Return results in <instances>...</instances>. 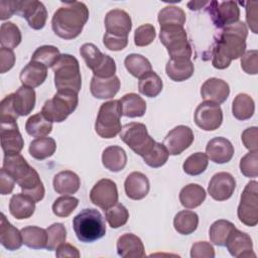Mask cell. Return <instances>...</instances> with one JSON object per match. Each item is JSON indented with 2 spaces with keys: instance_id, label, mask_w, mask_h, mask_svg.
<instances>
[{
  "instance_id": "obj_1",
  "label": "cell",
  "mask_w": 258,
  "mask_h": 258,
  "mask_svg": "<svg viewBox=\"0 0 258 258\" xmlns=\"http://www.w3.org/2000/svg\"><path fill=\"white\" fill-rule=\"evenodd\" d=\"M248 28L243 21H237L222 29L212 49V64L218 70L228 68L233 59L242 56L246 50Z\"/></svg>"
},
{
  "instance_id": "obj_2",
  "label": "cell",
  "mask_w": 258,
  "mask_h": 258,
  "mask_svg": "<svg viewBox=\"0 0 258 258\" xmlns=\"http://www.w3.org/2000/svg\"><path fill=\"white\" fill-rule=\"evenodd\" d=\"M89 19V9L83 2H64L51 19L53 32L63 39H74L78 37Z\"/></svg>"
},
{
  "instance_id": "obj_3",
  "label": "cell",
  "mask_w": 258,
  "mask_h": 258,
  "mask_svg": "<svg viewBox=\"0 0 258 258\" xmlns=\"http://www.w3.org/2000/svg\"><path fill=\"white\" fill-rule=\"evenodd\" d=\"M54 85L59 92H74L79 94L82 88V76L79 60L72 54H60L52 67Z\"/></svg>"
},
{
  "instance_id": "obj_4",
  "label": "cell",
  "mask_w": 258,
  "mask_h": 258,
  "mask_svg": "<svg viewBox=\"0 0 258 258\" xmlns=\"http://www.w3.org/2000/svg\"><path fill=\"white\" fill-rule=\"evenodd\" d=\"M77 238L84 243H92L106 234V224L102 214L96 209H84L73 219Z\"/></svg>"
},
{
  "instance_id": "obj_5",
  "label": "cell",
  "mask_w": 258,
  "mask_h": 258,
  "mask_svg": "<svg viewBox=\"0 0 258 258\" xmlns=\"http://www.w3.org/2000/svg\"><path fill=\"white\" fill-rule=\"evenodd\" d=\"M122 108L119 100H111L101 105L95 122L97 134L106 139L117 136L122 129L121 116Z\"/></svg>"
},
{
  "instance_id": "obj_6",
  "label": "cell",
  "mask_w": 258,
  "mask_h": 258,
  "mask_svg": "<svg viewBox=\"0 0 258 258\" xmlns=\"http://www.w3.org/2000/svg\"><path fill=\"white\" fill-rule=\"evenodd\" d=\"M159 39L166 47L171 59H190L191 46L183 26L167 25L160 27Z\"/></svg>"
},
{
  "instance_id": "obj_7",
  "label": "cell",
  "mask_w": 258,
  "mask_h": 258,
  "mask_svg": "<svg viewBox=\"0 0 258 258\" xmlns=\"http://www.w3.org/2000/svg\"><path fill=\"white\" fill-rule=\"evenodd\" d=\"M78 104L77 93L57 91L51 99L43 104L41 112L51 122L60 123L77 109Z\"/></svg>"
},
{
  "instance_id": "obj_8",
  "label": "cell",
  "mask_w": 258,
  "mask_h": 258,
  "mask_svg": "<svg viewBox=\"0 0 258 258\" xmlns=\"http://www.w3.org/2000/svg\"><path fill=\"white\" fill-rule=\"evenodd\" d=\"M80 53L95 77L106 79L115 76L116 63L114 58L103 53L95 44H83L80 48Z\"/></svg>"
},
{
  "instance_id": "obj_9",
  "label": "cell",
  "mask_w": 258,
  "mask_h": 258,
  "mask_svg": "<svg viewBox=\"0 0 258 258\" xmlns=\"http://www.w3.org/2000/svg\"><path fill=\"white\" fill-rule=\"evenodd\" d=\"M121 140L136 154L143 157L153 146L155 141L148 134L143 123L131 122L125 124L120 132Z\"/></svg>"
},
{
  "instance_id": "obj_10",
  "label": "cell",
  "mask_w": 258,
  "mask_h": 258,
  "mask_svg": "<svg viewBox=\"0 0 258 258\" xmlns=\"http://www.w3.org/2000/svg\"><path fill=\"white\" fill-rule=\"evenodd\" d=\"M237 215L241 223L248 227L258 224V182L249 181L240 198Z\"/></svg>"
},
{
  "instance_id": "obj_11",
  "label": "cell",
  "mask_w": 258,
  "mask_h": 258,
  "mask_svg": "<svg viewBox=\"0 0 258 258\" xmlns=\"http://www.w3.org/2000/svg\"><path fill=\"white\" fill-rule=\"evenodd\" d=\"M208 12L212 18L213 23L218 28H224L230 24L239 21L240 9L234 1L209 2Z\"/></svg>"
},
{
  "instance_id": "obj_12",
  "label": "cell",
  "mask_w": 258,
  "mask_h": 258,
  "mask_svg": "<svg viewBox=\"0 0 258 258\" xmlns=\"http://www.w3.org/2000/svg\"><path fill=\"white\" fill-rule=\"evenodd\" d=\"M196 124L205 131H214L223 123V111L220 105L205 101L195 111Z\"/></svg>"
},
{
  "instance_id": "obj_13",
  "label": "cell",
  "mask_w": 258,
  "mask_h": 258,
  "mask_svg": "<svg viewBox=\"0 0 258 258\" xmlns=\"http://www.w3.org/2000/svg\"><path fill=\"white\" fill-rule=\"evenodd\" d=\"M16 14L24 17L28 25L35 30L44 27L47 20V11L42 2L37 0H17Z\"/></svg>"
},
{
  "instance_id": "obj_14",
  "label": "cell",
  "mask_w": 258,
  "mask_h": 258,
  "mask_svg": "<svg viewBox=\"0 0 258 258\" xmlns=\"http://www.w3.org/2000/svg\"><path fill=\"white\" fill-rule=\"evenodd\" d=\"M91 202L101 208L107 210L118 202V189L116 183L109 178H102L92 187L90 191Z\"/></svg>"
},
{
  "instance_id": "obj_15",
  "label": "cell",
  "mask_w": 258,
  "mask_h": 258,
  "mask_svg": "<svg viewBox=\"0 0 258 258\" xmlns=\"http://www.w3.org/2000/svg\"><path fill=\"white\" fill-rule=\"evenodd\" d=\"M192 130L185 125H178L171 129L164 138L163 145L170 155H178L194 142Z\"/></svg>"
},
{
  "instance_id": "obj_16",
  "label": "cell",
  "mask_w": 258,
  "mask_h": 258,
  "mask_svg": "<svg viewBox=\"0 0 258 258\" xmlns=\"http://www.w3.org/2000/svg\"><path fill=\"white\" fill-rule=\"evenodd\" d=\"M236 188V180L229 172H218L214 174L209 182L208 192L218 202H223L232 197Z\"/></svg>"
},
{
  "instance_id": "obj_17",
  "label": "cell",
  "mask_w": 258,
  "mask_h": 258,
  "mask_svg": "<svg viewBox=\"0 0 258 258\" xmlns=\"http://www.w3.org/2000/svg\"><path fill=\"white\" fill-rule=\"evenodd\" d=\"M106 32L115 36L128 37L132 28L130 15L122 9L110 10L105 16Z\"/></svg>"
},
{
  "instance_id": "obj_18",
  "label": "cell",
  "mask_w": 258,
  "mask_h": 258,
  "mask_svg": "<svg viewBox=\"0 0 258 258\" xmlns=\"http://www.w3.org/2000/svg\"><path fill=\"white\" fill-rule=\"evenodd\" d=\"M0 138L4 155L20 153L23 148L24 140L18 130V125L16 122L1 123Z\"/></svg>"
},
{
  "instance_id": "obj_19",
  "label": "cell",
  "mask_w": 258,
  "mask_h": 258,
  "mask_svg": "<svg viewBox=\"0 0 258 258\" xmlns=\"http://www.w3.org/2000/svg\"><path fill=\"white\" fill-rule=\"evenodd\" d=\"M229 253L236 258L255 257L253 253V242L251 237L238 229H235L228 238L226 245Z\"/></svg>"
},
{
  "instance_id": "obj_20",
  "label": "cell",
  "mask_w": 258,
  "mask_h": 258,
  "mask_svg": "<svg viewBox=\"0 0 258 258\" xmlns=\"http://www.w3.org/2000/svg\"><path fill=\"white\" fill-rule=\"evenodd\" d=\"M8 97L17 117L29 115L35 107L36 95L32 88L21 86L15 93L9 94Z\"/></svg>"
},
{
  "instance_id": "obj_21",
  "label": "cell",
  "mask_w": 258,
  "mask_h": 258,
  "mask_svg": "<svg viewBox=\"0 0 258 258\" xmlns=\"http://www.w3.org/2000/svg\"><path fill=\"white\" fill-rule=\"evenodd\" d=\"M201 95L205 101L220 105L228 99L230 87L228 83L222 79L210 78L202 85Z\"/></svg>"
},
{
  "instance_id": "obj_22",
  "label": "cell",
  "mask_w": 258,
  "mask_h": 258,
  "mask_svg": "<svg viewBox=\"0 0 258 258\" xmlns=\"http://www.w3.org/2000/svg\"><path fill=\"white\" fill-rule=\"evenodd\" d=\"M2 168L15 180L17 184L28 177L34 170V168L28 164L26 159L20 153L4 155Z\"/></svg>"
},
{
  "instance_id": "obj_23",
  "label": "cell",
  "mask_w": 258,
  "mask_h": 258,
  "mask_svg": "<svg viewBox=\"0 0 258 258\" xmlns=\"http://www.w3.org/2000/svg\"><path fill=\"white\" fill-rule=\"evenodd\" d=\"M206 154L213 162L223 164L229 162L234 155V146L225 137H215L206 146Z\"/></svg>"
},
{
  "instance_id": "obj_24",
  "label": "cell",
  "mask_w": 258,
  "mask_h": 258,
  "mask_svg": "<svg viewBox=\"0 0 258 258\" xmlns=\"http://www.w3.org/2000/svg\"><path fill=\"white\" fill-rule=\"evenodd\" d=\"M150 188L148 177L139 171L131 172L124 181L126 196L134 201L144 199Z\"/></svg>"
},
{
  "instance_id": "obj_25",
  "label": "cell",
  "mask_w": 258,
  "mask_h": 258,
  "mask_svg": "<svg viewBox=\"0 0 258 258\" xmlns=\"http://www.w3.org/2000/svg\"><path fill=\"white\" fill-rule=\"evenodd\" d=\"M116 246L118 255L123 258H142L145 256L141 239L132 233L121 235L117 240Z\"/></svg>"
},
{
  "instance_id": "obj_26",
  "label": "cell",
  "mask_w": 258,
  "mask_h": 258,
  "mask_svg": "<svg viewBox=\"0 0 258 258\" xmlns=\"http://www.w3.org/2000/svg\"><path fill=\"white\" fill-rule=\"evenodd\" d=\"M121 83L117 76L111 78H98L93 76L90 85L91 94L97 99H111L119 92Z\"/></svg>"
},
{
  "instance_id": "obj_27",
  "label": "cell",
  "mask_w": 258,
  "mask_h": 258,
  "mask_svg": "<svg viewBox=\"0 0 258 258\" xmlns=\"http://www.w3.org/2000/svg\"><path fill=\"white\" fill-rule=\"evenodd\" d=\"M0 242L9 251H15L23 244L21 231L14 227L3 213L0 219Z\"/></svg>"
},
{
  "instance_id": "obj_28",
  "label": "cell",
  "mask_w": 258,
  "mask_h": 258,
  "mask_svg": "<svg viewBox=\"0 0 258 258\" xmlns=\"http://www.w3.org/2000/svg\"><path fill=\"white\" fill-rule=\"evenodd\" d=\"M47 77V68L42 63L30 60L20 72L19 79L22 86L36 88L43 84Z\"/></svg>"
},
{
  "instance_id": "obj_29",
  "label": "cell",
  "mask_w": 258,
  "mask_h": 258,
  "mask_svg": "<svg viewBox=\"0 0 258 258\" xmlns=\"http://www.w3.org/2000/svg\"><path fill=\"white\" fill-rule=\"evenodd\" d=\"M53 189L63 196L76 194L81 185L79 175L72 170H63L56 173L53 177Z\"/></svg>"
},
{
  "instance_id": "obj_30",
  "label": "cell",
  "mask_w": 258,
  "mask_h": 258,
  "mask_svg": "<svg viewBox=\"0 0 258 258\" xmlns=\"http://www.w3.org/2000/svg\"><path fill=\"white\" fill-rule=\"evenodd\" d=\"M35 211V202L24 194L12 196L9 202V212L17 220L30 218Z\"/></svg>"
},
{
  "instance_id": "obj_31",
  "label": "cell",
  "mask_w": 258,
  "mask_h": 258,
  "mask_svg": "<svg viewBox=\"0 0 258 258\" xmlns=\"http://www.w3.org/2000/svg\"><path fill=\"white\" fill-rule=\"evenodd\" d=\"M102 163L108 170L119 172L127 164V154L120 146H108L102 153Z\"/></svg>"
},
{
  "instance_id": "obj_32",
  "label": "cell",
  "mask_w": 258,
  "mask_h": 258,
  "mask_svg": "<svg viewBox=\"0 0 258 258\" xmlns=\"http://www.w3.org/2000/svg\"><path fill=\"white\" fill-rule=\"evenodd\" d=\"M166 75L174 82H183L189 79L195 72L194 63L190 59H169L165 67Z\"/></svg>"
},
{
  "instance_id": "obj_33",
  "label": "cell",
  "mask_w": 258,
  "mask_h": 258,
  "mask_svg": "<svg viewBox=\"0 0 258 258\" xmlns=\"http://www.w3.org/2000/svg\"><path fill=\"white\" fill-rule=\"evenodd\" d=\"M206 197V190L202 185L189 183L181 188L179 192V202L186 209H195L205 202Z\"/></svg>"
},
{
  "instance_id": "obj_34",
  "label": "cell",
  "mask_w": 258,
  "mask_h": 258,
  "mask_svg": "<svg viewBox=\"0 0 258 258\" xmlns=\"http://www.w3.org/2000/svg\"><path fill=\"white\" fill-rule=\"evenodd\" d=\"M122 114L129 118L142 117L146 112V102L135 93L124 95L120 100Z\"/></svg>"
},
{
  "instance_id": "obj_35",
  "label": "cell",
  "mask_w": 258,
  "mask_h": 258,
  "mask_svg": "<svg viewBox=\"0 0 258 258\" xmlns=\"http://www.w3.org/2000/svg\"><path fill=\"white\" fill-rule=\"evenodd\" d=\"M27 134L32 137H45L52 130V122L47 119L42 112L30 116L25 123Z\"/></svg>"
},
{
  "instance_id": "obj_36",
  "label": "cell",
  "mask_w": 258,
  "mask_h": 258,
  "mask_svg": "<svg viewBox=\"0 0 258 258\" xmlns=\"http://www.w3.org/2000/svg\"><path fill=\"white\" fill-rule=\"evenodd\" d=\"M255 112V103L251 96L240 93L238 94L232 103V113L233 116L240 120H248L250 119Z\"/></svg>"
},
{
  "instance_id": "obj_37",
  "label": "cell",
  "mask_w": 258,
  "mask_h": 258,
  "mask_svg": "<svg viewBox=\"0 0 258 258\" xmlns=\"http://www.w3.org/2000/svg\"><path fill=\"white\" fill-rule=\"evenodd\" d=\"M28 150L34 159L43 160L53 155L56 150V143L51 137H39L30 142Z\"/></svg>"
},
{
  "instance_id": "obj_38",
  "label": "cell",
  "mask_w": 258,
  "mask_h": 258,
  "mask_svg": "<svg viewBox=\"0 0 258 258\" xmlns=\"http://www.w3.org/2000/svg\"><path fill=\"white\" fill-rule=\"evenodd\" d=\"M19 187L22 190V194L31 198L35 203L40 202L44 198V186L39 177L38 172L34 169L31 174L26 177L23 181L18 183Z\"/></svg>"
},
{
  "instance_id": "obj_39",
  "label": "cell",
  "mask_w": 258,
  "mask_h": 258,
  "mask_svg": "<svg viewBox=\"0 0 258 258\" xmlns=\"http://www.w3.org/2000/svg\"><path fill=\"white\" fill-rule=\"evenodd\" d=\"M199 225V216L197 213L188 210L178 212L173 219V227L178 234L189 235L194 233Z\"/></svg>"
},
{
  "instance_id": "obj_40",
  "label": "cell",
  "mask_w": 258,
  "mask_h": 258,
  "mask_svg": "<svg viewBox=\"0 0 258 258\" xmlns=\"http://www.w3.org/2000/svg\"><path fill=\"white\" fill-rule=\"evenodd\" d=\"M23 244L31 249H42L46 247L47 233L45 229L36 226H27L21 229Z\"/></svg>"
},
{
  "instance_id": "obj_41",
  "label": "cell",
  "mask_w": 258,
  "mask_h": 258,
  "mask_svg": "<svg viewBox=\"0 0 258 258\" xmlns=\"http://www.w3.org/2000/svg\"><path fill=\"white\" fill-rule=\"evenodd\" d=\"M236 229L235 225L227 220H218L212 224L209 231V237L213 244L217 246H225L228 238Z\"/></svg>"
},
{
  "instance_id": "obj_42",
  "label": "cell",
  "mask_w": 258,
  "mask_h": 258,
  "mask_svg": "<svg viewBox=\"0 0 258 258\" xmlns=\"http://www.w3.org/2000/svg\"><path fill=\"white\" fill-rule=\"evenodd\" d=\"M163 83L161 78L153 71L145 74L139 79L138 90L139 92L148 98H154L162 91Z\"/></svg>"
},
{
  "instance_id": "obj_43",
  "label": "cell",
  "mask_w": 258,
  "mask_h": 258,
  "mask_svg": "<svg viewBox=\"0 0 258 258\" xmlns=\"http://www.w3.org/2000/svg\"><path fill=\"white\" fill-rule=\"evenodd\" d=\"M124 64L126 70L138 79L152 71V66L148 58L138 53L128 54L124 59Z\"/></svg>"
},
{
  "instance_id": "obj_44",
  "label": "cell",
  "mask_w": 258,
  "mask_h": 258,
  "mask_svg": "<svg viewBox=\"0 0 258 258\" xmlns=\"http://www.w3.org/2000/svg\"><path fill=\"white\" fill-rule=\"evenodd\" d=\"M158 22L160 27L167 25H179L183 26L185 23L186 17L184 11L174 5H168L162 8L158 12Z\"/></svg>"
},
{
  "instance_id": "obj_45",
  "label": "cell",
  "mask_w": 258,
  "mask_h": 258,
  "mask_svg": "<svg viewBox=\"0 0 258 258\" xmlns=\"http://www.w3.org/2000/svg\"><path fill=\"white\" fill-rule=\"evenodd\" d=\"M22 35L19 27L13 22H4L0 27L1 47L13 49L21 42Z\"/></svg>"
},
{
  "instance_id": "obj_46",
  "label": "cell",
  "mask_w": 258,
  "mask_h": 258,
  "mask_svg": "<svg viewBox=\"0 0 258 258\" xmlns=\"http://www.w3.org/2000/svg\"><path fill=\"white\" fill-rule=\"evenodd\" d=\"M209 158L204 152H196L189 155L183 162V171L188 175H200L208 167Z\"/></svg>"
},
{
  "instance_id": "obj_47",
  "label": "cell",
  "mask_w": 258,
  "mask_h": 258,
  "mask_svg": "<svg viewBox=\"0 0 258 258\" xmlns=\"http://www.w3.org/2000/svg\"><path fill=\"white\" fill-rule=\"evenodd\" d=\"M60 56L59 49L53 45H42L32 53L31 60L42 63L46 68H52Z\"/></svg>"
},
{
  "instance_id": "obj_48",
  "label": "cell",
  "mask_w": 258,
  "mask_h": 258,
  "mask_svg": "<svg viewBox=\"0 0 258 258\" xmlns=\"http://www.w3.org/2000/svg\"><path fill=\"white\" fill-rule=\"evenodd\" d=\"M168 156L169 153L165 146L161 143L155 142L151 149L142 158L148 166L152 168H158L166 163Z\"/></svg>"
},
{
  "instance_id": "obj_49",
  "label": "cell",
  "mask_w": 258,
  "mask_h": 258,
  "mask_svg": "<svg viewBox=\"0 0 258 258\" xmlns=\"http://www.w3.org/2000/svg\"><path fill=\"white\" fill-rule=\"evenodd\" d=\"M104 212L109 226L113 229H117L124 226L129 219L128 210L122 204L119 203L108 208Z\"/></svg>"
},
{
  "instance_id": "obj_50",
  "label": "cell",
  "mask_w": 258,
  "mask_h": 258,
  "mask_svg": "<svg viewBox=\"0 0 258 258\" xmlns=\"http://www.w3.org/2000/svg\"><path fill=\"white\" fill-rule=\"evenodd\" d=\"M47 233V243L46 249L48 251L56 250V248L66 242L67 239V230L63 224L54 223L46 229Z\"/></svg>"
},
{
  "instance_id": "obj_51",
  "label": "cell",
  "mask_w": 258,
  "mask_h": 258,
  "mask_svg": "<svg viewBox=\"0 0 258 258\" xmlns=\"http://www.w3.org/2000/svg\"><path fill=\"white\" fill-rule=\"evenodd\" d=\"M79 200L75 197L63 196L54 201L52 204V213L59 218L69 217L78 207Z\"/></svg>"
},
{
  "instance_id": "obj_52",
  "label": "cell",
  "mask_w": 258,
  "mask_h": 258,
  "mask_svg": "<svg viewBox=\"0 0 258 258\" xmlns=\"http://www.w3.org/2000/svg\"><path fill=\"white\" fill-rule=\"evenodd\" d=\"M240 171L247 177H257L258 175V150L249 151L240 160Z\"/></svg>"
},
{
  "instance_id": "obj_53",
  "label": "cell",
  "mask_w": 258,
  "mask_h": 258,
  "mask_svg": "<svg viewBox=\"0 0 258 258\" xmlns=\"http://www.w3.org/2000/svg\"><path fill=\"white\" fill-rule=\"evenodd\" d=\"M156 36L155 27L152 24H142L136 28L134 33V43L137 46H146L153 42Z\"/></svg>"
},
{
  "instance_id": "obj_54",
  "label": "cell",
  "mask_w": 258,
  "mask_h": 258,
  "mask_svg": "<svg viewBox=\"0 0 258 258\" xmlns=\"http://www.w3.org/2000/svg\"><path fill=\"white\" fill-rule=\"evenodd\" d=\"M241 68L249 75H257L258 73V51L251 49L245 51L241 57Z\"/></svg>"
},
{
  "instance_id": "obj_55",
  "label": "cell",
  "mask_w": 258,
  "mask_h": 258,
  "mask_svg": "<svg viewBox=\"0 0 258 258\" xmlns=\"http://www.w3.org/2000/svg\"><path fill=\"white\" fill-rule=\"evenodd\" d=\"M191 258H214L215 249L214 247L206 241H200L192 244L190 249Z\"/></svg>"
},
{
  "instance_id": "obj_56",
  "label": "cell",
  "mask_w": 258,
  "mask_h": 258,
  "mask_svg": "<svg viewBox=\"0 0 258 258\" xmlns=\"http://www.w3.org/2000/svg\"><path fill=\"white\" fill-rule=\"evenodd\" d=\"M103 43L108 49L113 51H119L127 46L128 37L115 36L106 32L103 36Z\"/></svg>"
},
{
  "instance_id": "obj_57",
  "label": "cell",
  "mask_w": 258,
  "mask_h": 258,
  "mask_svg": "<svg viewBox=\"0 0 258 258\" xmlns=\"http://www.w3.org/2000/svg\"><path fill=\"white\" fill-rule=\"evenodd\" d=\"M257 137H258V130H257V127L255 126L245 129L241 135V139L244 146L250 151H257L258 149Z\"/></svg>"
},
{
  "instance_id": "obj_58",
  "label": "cell",
  "mask_w": 258,
  "mask_h": 258,
  "mask_svg": "<svg viewBox=\"0 0 258 258\" xmlns=\"http://www.w3.org/2000/svg\"><path fill=\"white\" fill-rule=\"evenodd\" d=\"M15 63V54L12 49L1 47L0 48V73L4 74L10 71Z\"/></svg>"
},
{
  "instance_id": "obj_59",
  "label": "cell",
  "mask_w": 258,
  "mask_h": 258,
  "mask_svg": "<svg viewBox=\"0 0 258 258\" xmlns=\"http://www.w3.org/2000/svg\"><path fill=\"white\" fill-rule=\"evenodd\" d=\"M257 2H247L246 5V20L253 33H257Z\"/></svg>"
},
{
  "instance_id": "obj_60",
  "label": "cell",
  "mask_w": 258,
  "mask_h": 258,
  "mask_svg": "<svg viewBox=\"0 0 258 258\" xmlns=\"http://www.w3.org/2000/svg\"><path fill=\"white\" fill-rule=\"evenodd\" d=\"M17 10V0H1L0 2V19L10 18Z\"/></svg>"
},
{
  "instance_id": "obj_61",
  "label": "cell",
  "mask_w": 258,
  "mask_h": 258,
  "mask_svg": "<svg viewBox=\"0 0 258 258\" xmlns=\"http://www.w3.org/2000/svg\"><path fill=\"white\" fill-rule=\"evenodd\" d=\"M15 185V180L3 169L0 171V194L2 196L12 192Z\"/></svg>"
},
{
  "instance_id": "obj_62",
  "label": "cell",
  "mask_w": 258,
  "mask_h": 258,
  "mask_svg": "<svg viewBox=\"0 0 258 258\" xmlns=\"http://www.w3.org/2000/svg\"><path fill=\"white\" fill-rule=\"evenodd\" d=\"M55 256L58 258H63V257H73V258H79L80 252L77 247L69 244V243H62L56 248Z\"/></svg>"
},
{
  "instance_id": "obj_63",
  "label": "cell",
  "mask_w": 258,
  "mask_h": 258,
  "mask_svg": "<svg viewBox=\"0 0 258 258\" xmlns=\"http://www.w3.org/2000/svg\"><path fill=\"white\" fill-rule=\"evenodd\" d=\"M209 2H198V1H194V2H188L187 6L190 10H199L201 9L203 6H205L206 4H208Z\"/></svg>"
}]
</instances>
